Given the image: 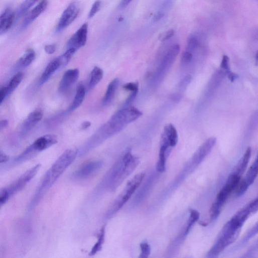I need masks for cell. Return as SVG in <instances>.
Returning a JSON list of instances; mask_svg holds the SVG:
<instances>
[{"label": "cell", "mask_w": 258, "mask_h": 258, "mask_svg": "<svg viewBox=\"0 0 258 258\" xmlns=\"http://www.w3.org/2000/svg\"><path fill=\"white\" fill-rule=\"evenodd\" d=\"M78 151L74 149L65 151L47 172L38 189L33 203L36 204L75 161Z\"/></svg>", "instance_id": "1"}, {"label": "cell", "mask_w": 258, "mask_h": 258, "mask_svg": "<svg viewBox=\"0 0 258 258\" xmlns=\"http://www.w3.org/2000/svg\"><path fill=\"white\" fill-rule=\"evenodd\" d=\"M140 164L138 158L131 153H126L115 165L108 175V186L112 190H115L122 182L137 168Z\"/></svg>", "instance_id": "2"}, {"label": "cell", "mask_w": 258, "mask_h": 258, "mask_svg": "<svg viewBox=\"0 0 258 258\" xmlns=\"http://www.w3.org/2000/svg\"><path fill=\"white\" fill-rule=\"evenodd\" d=\"M143 113L133 106L124 107L116 112L103 125L107 135L111 137L121 131L128 123H130L141 116Z\"/></svg>", "instance_id": "3"}, {"label": "cell", "mask_w": 258, "mask_h": 258, "mask_svg": "<svg viewBox=\"0 0 258 258\" xmlns=\"http://www.w3.org/2000/svg\"><path fill=\"white\" fill-rule=\"evenodd\" d=\"M241 180V177L234 173H231L229 176L225 184L218 192L211 207L210 218L211 222L215 221L219 217L223 206L232 193L236 190Z\"/></svg>", "instance_id": "4"}, {"label": "cell", "mask_w": 258, "mask_h": 258, "mask_svg": "<svg viewBox=\"0 0 258 258\" xmlns=\"http://www.w3.org/2000/svg\"><path fill=\"white\" fill-rule=\"evenodd\" d=\"M240 230L241 229L234 227L227 221L204 258H218L227 247L236 240Z\"/></svg>", "instance_id": "5"}, {"label": "cell", "mask_w": 258, "mask_h": 258, "mask_svg": "<svg viewBox=\"0 0 258 258\" xmlns=\"http://www.w3.org/2000/svg\"><path fill=\"white\" fill-rule=\"evenodd\" d=\"M41 168L40 164L36 165L8 187L2 189L0 192V205L3 206L12 196L23 190L35 177Z\"/></svg>", "instance_id": "6"}, {"label": "cell", "mask_w": 258, "mask_h": 258, "mask_svg": "<svg viewBox=\"0 0 258 258\" xmlns=\"http://www.w3.org/2000/svg\"><path fill=\"white\" fill-rule=\"evenodd\" d=\"M145 177L144 173H140L127 183L124 190L114 201L107 212L105 215L106 219L111 218L122 207L141 186Z\"/></svg>", "instance_id": "7"}, {"label": "cell", "mask_w": 258, "mask_h": 258, "mask_svg": "<svg viewBox=\"0 0 258 258\" xmlns=\"http://www.w3.org/2000/svg\"><path fill=\"white\" fill-rule=\"evenodd\" d=\"M57 143L58 138L57 136L53 135L43 136L28 147L22 154L16 158V161L21 163L29 160L36 155L47 150L57 144Z\"/></svg>", "instance_id": "8"}, {"label": "cell", "mask_w": 258, "mask_h": 258, "mask_svg": "<svg viewBox=\"0 0 258 258\" xmlns=\"http://www.w3.org/2000/svg\"><path fill=\"white\" fill-rule=\"evenodd\" d=\"M258 176V155L247 171L245 177L241 180L235 190L237 196H242L251 185Z\"/></svg>", "instance_id": "9"}, {"label": "cell", "mask_w": 258, "mask_h": 258, "mask_svg": "<svg viewBox=\"0 0 258 258\" xmlns=\"http://www.w3.org/2000/svg\"><path fill=\"white\" fill-rule=\"evenodd\" d=\"M80 12L78 4L73 2L71 3L62 14L56 32H61L70 26L77 18Z\"/></svg>", "instance_id": "10"}, {"label": "cell", "mask_w": 258, "mask_h": 258, "mask_svg": "<svg viewBox=\"0 0 258 258\" xmlns=\"http://www.w3.org/2000/svg\"><path fill=\"white\" fill-rule=\"evenodd\" d=\"M102 162L100 161H92L82 165L73 174L76 180H84L96 174L101 168Z\"/></svg>", "instance_id": "11"}, {"label": "cell", "mask_w": 258, "mask_h": 258, "mask_svg": "<svg viewBox=\"0 0 258 258\" xmlns=\"http://www.w3.org/2000/svg\"><path fill=\"white\" fill-rule=\"evenodd\" d=\"M193 226V224L187 222V224L183 228L181 232L169 245L165 258H174Z\"/></svg>", "instance_id": "12"}, {"label": "cell", "mask_w": 258, "mask_h": 258, "mask_svg": "<svg viewBox=\"0 0 258 258\" xmlns=\"http://www.w3.org/2000/svg\"><path fill=\"white\" fill-rule=\"evenodd\" d=\"M88 34V24H83L79 30L68 40L67 47L68 49H74L76 51L84 47L87 42Z\"/></svg>", "instance_id": "13"}, {"label": "cell", "mask_w": 258, "mask_h": 258, "mask_svg": "<svg viewBox=\"0 0 258 258\" xmlns=\"http://www.w3.org/2000/svg\"><path fill=\"white\" fill-rule=\"evenodd\" d=\"M80 75L78 69H72L66 71L64 74L59 85V91L65 93L68 91L76 82Z\"/></svg>", "instance_id": "14"}, {"label": "cell", "mask_w": 258, "mask_h": 258, "mask_svg": "<svg viewBox=\"0 0 258 258\" xmlns=\"http://www.w3.org/2000/svg\"><path fill=\"white\" fill-rule=\"evenodd\" d=\"M44 112L41 109H36L31 112L22 124L21 134L25 136L32 130L42 119Z\"/></svg>", "instance_id": "15"}, {"label": "cell", "mask_w": 258, "mask_h": 258, "mask_svg": "<svg viewBox=\"0 0 258 258\" xmlns=\"http://www.w3.org/2000/svg\"><path fill=\"white\" fill-rule=\"evenodd\" d=\"M16 22V12L8 8L3 12L0 17V35L8 32Z\"/></svg>", "instance_id": "16"}, {"label": "cell", "mask_w": 258, "mask_h": 258, "mask_svg": "<svg viewBox=\"0 0 258 258\" xmlns=\"http://www.w3.org/2000/svg\"><path fill=\"white\" fill-rule=\"evenodd\" d=\"M216 142V138H211L201 146L194 156V163L196 165H199L203 162L211 152Z\"/></svg>", "instance_id": "17"}, {"label": "cell", "mask_w": 258, "mask_h": 258, "mask_svg": "<svg viewBox=\"0 0 258 258\" xmlns=\"http://www.w3.org/2000/svg\"><path fill=\"white\" fill-rule=\"evenodd\" d=\"M48 6L47 1H42L34 8L26 18L22 25L23 29L28 27L34 22L47 9Z\"/></svg>", "instance_id": "18"}, {"label": "cell", "mask_w": 258, "mask_h": 258, "mask_svg": "<svg viewBox=\"0 0 258 258\" xmlns=\"http://www.w3.org/2000/svg\"><path fill=\"white\" fill-rule=\"evenodd\" d=\"M62 66V63L60 57L52 60L47 65L42 74L39 81V85L41 86L45 84Z\"/></svg>", "instance_id": "19"}, {"label": "cell", "mask_w": 258, "mask_h": 258, "mask_svg": "<svg viewBox=\"0 0 258 258\" xmlns=\"http://www.w3.org/2000/svg\"><path fill=\"white\" fill-rule=\"evenodd\" d=\"M251 155V149L248 148L242 157L239 160L236 166L235 167L232 173H234L240 177H242L245 173L246 169L248 165Z\"/></svg>", "instance_id": "20"}, {"label": "cell", "mask_w": 258, "mask_h": 258, "mask_svg": "<svg viewBox=\"0 0 258 258\" xmlns=\"http://www.w3.org/2000/svg\"><path fill=\"white\" fill-rule=\"evenodd\" d=\"M258 233L257 221L245 233L243 237L232 248L231 251H235L243 247L250 239Z\"/></svg>", "instance_id": "21"}, {"label": "cell", "mask_w": 258, "mask_h": 258, "mask_svg": "<svg viewBox=\"0 0 258 258\" xmlns=\"http://www.w3.org/2000/svg\"><path fill=\"white\" fill-rule=\"evenodd\" d=\"M86 94V89L83 84H80L76 89L74 100L67 111L71 112L77 109L83 103Z\"/></svg>", "instance_id": "22"}, {"label": "cell", "mask_w": 258, "mask_h": 258, "mask_svg": "<svg viewBox=\"0 0 258 258\" xmlns=\"http://www.w3.org/2000/svg\"><path fill=\"white\" fill-rule=\"evenodd\" d=\"M119 83V81L117 78L113 79L109 83L102 99L103 105H106L111 102L114 97Z\"/></svg>", "instance_id": "23"}, {"label": "cell", "mask_w": 258, "mask_h": 258, "mask_svg": "<svg viewBox=\"0 0 258 258\" xmlns=\"http://www.w3.org/2000/svg\"><path fill=\"white\" fill-rule=\"evenodd\" d=\"M164 134L167 138L170 147H176L178 142V135L174 125L172 123L167 124L164 128Z\"/></svg>", "instance_id": "24"}, {"label": "cell", "mask_w": 258, "mask_h": 258, "mask_svg": "<svg viewBox=\"0 0 258 258\" xmlns=\"http://www.w3.org/2000/svg\"><path fill=\"white\" fill-rule=\"evenodd\" d=\"M35 58V51L32 49H28L18 61L17 66L19 68H26L33 62Z\"/></svg>", "instance_id": "25"}, {"label": "cell", "mask_w": 258, "mask_h": 258, "mask_svg": "<svg viewBox=\"0 0 258 258\" xmlns=\"http://www.w3.org/2000/svg\"><path fill=\"white\" fill-rule=\"evenodd\" d=\"M103 76V70L98 67H95L90 73L88 83L89 90L93 89L100 82Z\"/></svg>", "instance_id": "26"}, {"label": "cell", "mask_w": 258, "mask_h": 258, "mask_svg": "<svg viewBox=\"0 0 258 258\" xmlns=\"http://www.w3.org/2000/svg\"><path fill=\"white\" fill-rule=\"evenodd\" d=\"M24 74L22 72L16 74L11 79L7 87L8 96L13 93L19 87L24 79Z\"/></svg>", "instance_id": "27"}, {"label": "cell", "mask_w": 258, "mask_h": 258, "mask_svg": "<svg viewBox=\"0 0 258 258\" xmlns=\"http://www.w3.org/2000/svg\"><path fill=\"white\" fill-rule=\"evenodd\" d=\"M180 51V48L179 45H175L172 47L164 58L163 64V66L166 67L170 66L176 58Z\"/></svg>", "instance_id": "28"}, {"label": "cell", "mask_w": 258, "mask_h": 258, "mask_svg": "<svg viewBox=\"0 0 258 258\" xmlns=\"http://www.w3.org/2000/svg\"><path fill=\"white\" fill-rule=\"evenodd\" d=\"M169 147L167 145H161L159 159L157 167L158 172L160 173H164L166 171V154Z\"/></svg>", "instance_id": "29"}, {"label": "cell", "mask_w": 258, "mask_h": 258, "mask_svg": "<svg viewBox=\"0 0 258 258\" xmlns=\"http://www.w3.org/2000/svg\"><path fill=\"white\" fill-rule=\"evenodd\" d=\"M105 235V228L104 226L101 228L97 240L91 248L89 253L90 255L92 256L95 255L102 249V245L104 241Z\"/></svg>", "instance_id": "30"}, {"label": "cell", "mask_w": 258, "mask_h": 258, "mask_svg": "<svg viewBox=\"0 0 258 258\" xmlns=\"http://www.w3.org/2000/svg\"><path fill=\"white\" fill-rule=\"evenodd\" d=\"M37 2L25 1L19 7L16 12V22L24 17Z\"/></svg>", "instance_id": "31"}, {"label": "cell", "mask_w": 258, "mask_h": 258, "mask_svg": "<svg viewBox=\"0 0 258 258\" xmlns=\"http://www.w3.org/2000/svg\"><path fill=\"white\" fill-rule=\"evenodd\" d=\"M258 254V238L247 250L238 258H255Z\"/></svg>", "instance_id": "32"}, {"label": "cell", "mask_w": 258, "mask_h": 258, "mask_svg": "<svg viewBox=\"0 0 258 258\" xmlns=\"http://www.w3.org/2000/svg\"><path fill=\"white\" fill-rule=\"evenodd\" d=\"M141 252L138 258H149L151 252V247L147 242L141 244Z\"/></svg>", "instance_id": "33"}, {"label": "cell", "mask_w": 258, "mask_h": 258, "mask_svg": "<svg viewBox=\"0 0 258 258\" xmlns=\"http://www.w3.org/2000/svg\"><path fill=\"white\" fill-rule=\"evenodd\" d=\"M76 51V50L74 49H69L63 55L60 57L62 66L66 65L69 62Z\"/></svg>", "instance_id": "34"}, {"label": "cell", "mask_w": 258, "mask_h": 258, "mask_svg": "<svg viewBox=\"0 0 258 258\" xmlns=\"http://www.w3.org/2000/svg\"><path fill=\"white\" fill-rule=\"evenodd\" d=\"M198 44L197 38L194 36H191L188 40L187 51L192 53L198 47Z\"/></svg>", "instance_id": "35"}, {"label": "cell", "mask_w": 258, "mask_h": 258, "mask_svg": "<svg viewBox=\"0 0 258 258\" xmlns=\"http://www.w3.org/2000/svg\"><path fill=\"white\" fill-rule=\"evenodd\" d=\"M101 6V2L97 1L95 2L92 6L88 15V18H93L100 10Z\"/></svg>", "instance_id": "36"}, {"label": "cell", "mask_w": 258, "mask_h": 258, "mask_svg": "<svg viewBox=\"0 0 258 258\" xmlns=\"http://www.w3.org/2000/svg\"><path fill=\"white\" fill-rule=\"evenodd\" d=\"M220 67L225 71L226 74L231 72L229 69V59L226 55L223 56Z\"/></svg>", "instance_id": "37"}, {"label": "cell", "mask_w": 258, "mask_h": 258, "mask_svg": "<svg viewBox=\"0 0 258 258\" xmlns=\"http://www.w3.org/2000/svg\"><path fill=\"white\" fill-rule=\"evenodd\" d=\"M123 88L125 90L134 92L139 91V85L138 83H128L125 84Z\"/></svg>", "instance_id": "38"}, {"label": "cell", "mask_w": 258, "mask_h": 258, "mask_svg": "<svg viewBox=\"0 0 258 258\" xmlns=\"http://www.w3.org/2000/svg\"><path fill=\"white\" fill-rule=\"evenodd\" d=\"M193 55L192 53L186 51L183 54L182 61L184 64H188L192 61Z\"/></svg>", "instance_id": "39"}, {"label": "cell", "mask_w": 258, "mask_h": 258, "mask_svg": "<svg viewBox=\"0 0 258 258\" xmlns=\"http://www.w3.org/2000/svg\"><path fill=\"white\" fill-rule=\"evenodd\" d=\"M138 92L139 91L132 92L131 95L128 97V98L126 99L124 102V107H128L129 105L133 103V102L135 100V98H136Z\"/></svg>", "instance_id": "40"}, {"label": "cell", "mask_w": 258, "mask_h": 258, "mask_svg": "<svg viewBox=\"0 0 258 258\" xmlns=\"http://www.w3.org/2000/svg\"><path fill=\"white\" fill-rule=\"evenodd\" d=\"M8 97V92L7 86L2 87L0 90V104H2Z\"/></svg>", "instance_id": "41"}, {"label": "cell", "mask_w": 258, "mask_h": 258, "mask_svg": "<svg viewBox=\"0 0 258 258\" xmlns=\"http://www.w3.org/2000/svg\"><path fill=\"white\" fill-rule=\"evenodd\" d=\"M175 34V32L173 30H171L163 34L161 37V40L162 41H166L172 38Z\"/></svg>", "instance_id": "42"}, {"label": "cell", "mask_w": 258, "mask_h": 258, "mask_svg": "<svg viewBox=\"0 0 258 258\" xmlns=\"http://www.w3.org/2000/svg\"><path fill=\"white\" fill-rule=\"evenodd\" d=\"M191 80V76L190 75H188L186 76L183 80L181 81L180 87L182 89H184L187 87V85L189 84Z\"/></svg>", "instance_id": "43"}, {"label": "cell", "mask_w": 258, "mask_h": 258, "mask_svg": "<svg viewBox=\"0 0 258 258\" xmlns=\"http://www.w3.org/2000/svg\"><path fill=\"white\" fill-rule=\"evenodd\" d=\"M56 50L55 45H48L45 46V50L47 54L49 55L53 54Z\"/></svg>", "instance_id": "44"}, {"label": "cell", "mask_w": 258, "mask_h": 258, "mask_svg": "<svg viewBox=\"0 0 258 258\" xmlns=\"http://www.w3.org/2000/svg\"><path fill=\"white\" fill-rule=\"evenodd\" d=\"M10 160V157L5 153L1 152L0 154V162L2 164L8 162Z\"/></svg>", "instance_id": "45"}, {"label": "cell", "mask_w": 258, "mask_h": 258, "mask_svg": "<svg viewBox=\"0 0 258 258\" xmlns=\"http://www.w3.org/2000/svg\"><path fill=\"white\" fill-rule=\"evenodd\" d=\"M227 76L231 82H233L238 78V75L231 71L227 74Z\"/></svg>", "instance_id": "46"}, {"label": "cell", "mask_w": 258, "mask_h": 258, "mask_svg": "<svg viewBox=\"0 0 258 258\" xmlns=\"http://www.w3.org/2000/svg\"><path fill=\"white\" fill-rule=\"evenodd\" d=\"M131 3H132V1H128V0H126V1H121L119 5V8L121 10L124 9Z\"/></svg>", "instance_id": "47"}, {"label": "cell", "mask_w": 258, "mask_h": 258, "mask_svg": "<svg viewBox=\"0 0 258 258\" xmlns=\"http://www.w3.org/2000/svg\"><path fill=\"white\" fill-rule=\"evenodd\" d=\"M9 122L7 120L4 119L1 121V123H0V127H1V130H3V128L7 127L8 125Z\"/></svg>", "instance_id": "48"}, {"label": "cell", "mask_w": 258, "mask_h": 258, "mask_svg": "<svg viewBox=\"0 0 258 258\" xmlns=\"http://www.w3.org/2000/svg\"><path fill=\"white\" fill-rule=\"evenodd\" d=\"M164 14L162 13H159L155 16L154 20L155 21H159L161 20L164 17Z\"/></svg>", "instance_id": "49"}, {"label": "cell", "mask_w": 258, "mask_h": 258, "mask_svg": "<svg viewBox=\"0 0 258 258\" xmlns=\"http://www.w3.org/2000/svg\"><path fill=\"white\" fill-rule=\"evenodd\" d=\"M255 60L256 63L258 64V51H257L256 54H255Z\"/></svg>", "instance_id": "50"}, {"label": "cell", "mask_w": 258, "mask_h": 258, "mask_svg": "<svg viewBox=\"0 0 258 258\" xmlns=\"http://www.w3.org/2000/svg\"><path fill=\"white\" fill-rule=\"evenodd\" d=\"M256 38L258 39V32H257V34H256Z\"/></svg>", "instance_id": "51"}]
</instances>
